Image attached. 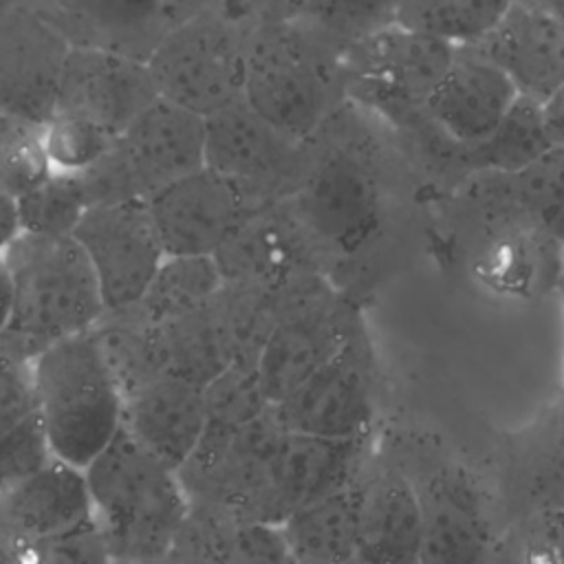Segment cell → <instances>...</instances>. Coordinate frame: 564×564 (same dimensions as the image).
I'll return each mask as SVG.
<instances>
[{
  "mask_svg": "<svg viewBox=\"0 0 564 564\" xmlns=\"http://www.w3.org/2000/svg\"><path fill=\"white\" fill-rule=\"evenodd\" d=\"M341 55L304 18L260 20L249 33L242 99L289 137L308 141L346 99Z\"/></svg>",
  "mask_w": 564,
  "mask_h": 564,
  "instance_id": "obj_1",
  "label": "cell"
},
{
  "mask_svg": "<svg viewBox=\"0 0 564 564\" xmlns=\"http://www.w3.org/2000/svg\"><path fill=\"white\" fill-rule=\"evenodd\" d=\"M93 524L115 564L172 551L189 511L174 469L150 456L123 430L84 469Z\"/></svg>",
  "mask_w": 564,
  "mask_h": 564,
  "instance_id": "obj_2",
  "label": "cell"
},
{
  "mask_svg": "<svg viewBox=\"0 0 564 564\" xmlns=\"http://www.w3.org/2000/svg\"><path fill=\"white\" fill-rule=\"evenodd\" d=\"M13 302L0 346L22 359L88 333L104 315L93 267L73 236L22 234L4 253Z\"/></svg>",
  "mask_w": 564,
  "mask_h": 564,
  "instance_id": "obj_3",
  "label": "cell"
},
{
  "mask_svg": "<svg viewBox=\"0 0 564 564\" xmlns=\"http://www.w3.org/2000/svg\"><path fill=\"white\" fill-rule=\"evenodd\" d=\"M258 22L249 0H209L148 55L156 95L203 119L240 101L249 33Z\"/></svg>",
  "mask_w": 564,
  "mask_h": 564,
  "instance_id": "obj_4",
  "label": "cell"
},
{
  "mask_svg": "<svg viewBox=\"0 0 564 564\" xmlns=\"http://www.w3.org/2000/svg\"><path fill=\"white\" fill-rule=\"evenodd\" d=\"M35 416L53 456L86 469L121 430V392L90 335L82 333L31 359Z\"/></svg>",
  "mask_w": 564,
  "mask_h": 564,
  "instance_id": "obj_5",
  "label": "cell"
},
{
  "mask_svg": "<svg viewBox=\"0 0 564 564\" xmlns=\"http://www.w3.org/2000/svg\"><path fill=\"white\" fill-rule=\"evenodd\" d=\"M205 165V119L154 99L82 178L90 205L148 200Z\"/></svg>",
  "mask_w": 564,
  "mask_h": 564,
  "instance_id": "obj_6",
  "label": "cell"
},
{
  "mask_svg": "<svg viewBox=\"0 0 564 564\" xmlns=\"http://www.w3.org/2000/svg\"><path fill=\"white\" fill-rule=\"evenodd\" d=\"M454 53L449 44L388 24L344 48L346 99L399 126L421 121L425 101Z\"/></svg>",
  "mask_w": 564,
  "mask_h": 564,
  "instance_id": "obj_7",
  "label": "cell"
},
{
  "mask_svg": "<svg viewBox=\"0 0 564 564\" xmlns=\"http://www.w3.org/2000/svg\"><path fill=\"white\" fill-rule=\"evenodd\" d=\"M355 311L326 278L282 293L278 319L256 359V377L273 405L330 361L357 333Z\"/></svg>",
  "mask_w": 564,
  "mask_h": 564,
  "instance_id": "obj_8",
  "label": "cell"
},
{
  "mask_svg": "<svg viewBox=\"0 0 564 564\" xmlns=\"http://www.w3.org/2000/svg\"><path fill=\"white\" fill-rule=\"evenodd\" d=\"M306 154V141L269 123L245 99L205 117V167L236 185L251 209L289 198Z\"/></svg>",
  "mask_w": 564,
  "mask_h": 564,
  "instance_id": "obj_9",
  "label": "cell"
},
{
  "mask_svg": "<svg viewBox=\"0 0 564 564\" xmlns=\"http://www.w3.org/2000/svg\"><path fill=\"white\" fill-rule=\"evenodd\" d=\"M306 167L289 196L295 212L328 251H355L370 238L379 214V189L368 161L355 148H317L306 141Z\"/></svg>",
  "mask_w": 564,
  "mask_h": 564,
  "instance_id": "obj_10",
  "label": "cell"
},
{
  "mask_svg": "<svg viewBox=\"0 0 564 564\" xmlns=\"http://www.w3.org/2000/svg\"><path fill=\"white\" fill-rule=\"evenodd\" d=\"M212 258L225 284L291 291L326 278V251L289 198L249 212Z\"/></svg>",
  "mask_w": 564,
  "mask_h": 564,
  "instance_id": "obj_11",
  "label": "cell"
},
{
  "mask_svg": "<svg viewBox=\"0 0 564 564\" xmlns=\"http://www.w3.org/2000/svg\"><path fill=\"white\" fill-rule=\"evenodd\" d=\"M70 48V37L35 0L0 9V110L42 128L53 117Z\"/></svg>",
  "mask_w": 564,
  "mask_h": 564,
  "instance_id": "obj_12",
  "label": "cell"
},
{
  "mask_svg": "<svg viewBox=\"0 0 564 564\" xmlns=\"http://www.w3.org/2000/svg\"><path fill=\"white\" fill-rule=\"evenodd\" d=\"M70 236L93 267L104 313L134 308L165 258L145 200L90 205Z\"/></svg>",
  "mask_w": 564,
  "mask_h": 564,
  "instance_id": "obj_13",
  "label": "cell"
},
{
  "mask_svg": "<svg viewBox=\"0 0 564 564\" xmlns=\"http://www.w3.org/2000/svg\"><path fill=\"white\" fill-rule=\"evenodd\" d=\"M366 438H324L284 430L271 452L249 520L280 524L300 507L361 478Z\"/></svg>",
  "mask_w": 564,
  "mask_h": 564,
  "instance_id": "obj_14",
  "label": "cell"
},
{
  "mask_svg": "<svg viewBox=\"0 0 564 564\" xmlns=\"http://www.w3.org/2000/svg\"><path fill=\"white\" fill-rule=\"evenodd\" d=\"M273 412L289 432L366 438L375 419V386L361 330L289 397L273 403Z\"/></svg>",
  "mask_w": 564,
  "mask_h": 564,
  "instance_id": "obj_15",
  "label": "cell"
},
{
  "mask_svg": "<svg viewBox=\"0 0 564 564\" xmlns=\"http://www.w3.org/2000/svg\"><path fill=\"white\" fill-rule=\"evenodd\" d=\"M154 99L159 95L143 59L73 44L53 115L75 117L119 137Z\"/></svg>",
  "mask_w": 564,
  "mask_h": 564,
  "instance_id": "obj_16",
  "label": "cell"
},
{
  "mask_svg": "<svg viewBox=\"0 0 564 564\" xmlns=\"http://www.w3.org/2000/svg\"><path fill=\"white\" fill-rule=\"evenodd\" d=\"M145 205L165 256H214L253 212L236 185L205 165L165 185Z\"/></svg>",
  "mask_w": 564,
  "mask_h": 564,
  "instance_id": "obj_17",
  "label": "cell"
},
{
  "mask_svg": "<svg viewBox=\"0 0 564 564\" xmlns=\"http://www.w3.org/2000/svg\"><path fill=\"white\" fill-rule=\"evenodd\" d=\"M73 44L148 59L154 46L209 0H35Z\"/></svg>",
  "mask_w": 564,
  "mask_h": 564,
  "instance_id": "obj_18",
  "label": "cell"
},
{
  "mask_svg": "<svg viewBox=\"0 0 564 564\" xmlns=\"http://www.w3.org/2000/svg\"><path fill=\"white\" fill-rule=\"evenodd\" d=\"M518 97L509 77L494 62L474 48H456L425 101L423 121L456 150L471 148L491 134Z\"/></svg>",
  "mask_w": 564,
  "mask_h": 564,
  "instance_id": "obj_19",
  "label": "cell"
},
{
  "mask_svg": "<svg viewBox=\"0 0 564 564\" xmlns=\"http://www.w3.org/2000/svg\"><path fill=\"white\" fill-rule=\"evenodd\" d=\"M474 48L494 62L520 97L542 104L564 84V15L511 2Z\"/></svg>",
  "mask_w": 564,
  "mask_h": 564,
  "instance_id": "obj_20",
  "label": "cell"
},
{
  "mask_svg": "<svg viewBox=\"0 0 564 564\" xmlns=\"http://www.w3.org/2000/svg\"><path fill=\"white\" fill-rule=\"evenodd\" d=\"M203 425L205 401L198 386L159 377L123 394L121 430L174 471L196 449Z\"/></svg>",
  "mask_w": 564,
  "mask_h": 564,
  "instance_id": "obj_21",
  "label": "cell"
},
{
  "mask_svg": "<svg viewBox=\"0 0 564 564\" xmlns=\"http://www.w3.org/2000/svg\"><path fill=\"white\" fill-rule=\"evenodd\" d=\"M90 522L84 469L57 458L0 496V544L53 538Z\"/></svg>",
  "mask_w": 564,
  "mask_h": 564,
  "instance_id": "obj_22",
  "label": "cell"
},
{
  "mask_svg": "<svg viewBox=\"0 0 564 564\" xmlns=\"http://www.w3.org/2000/svg\"><path fill=\"white\" fill-rule=\"evenodd\" d=\"M170 555L178 564H289L280 524L189 502Z\"/></svg>",
  "mask_w": 564,
  "mask_h": 564,
  "instance_id": "obj_23",
  "label": "cell"
},
{
  "mask_svg": "<svg viewBox=\"0 0 564 564\" xmlns=\"http://www.w3.org/2000/svg\"><path fill=\"white\" fill-rule=\"evenodd\" d=\"M359 538L355 560L361 564H419L421 496L399 471L388 469L359 480Z\"/></svg>",
  "mask_w": 564,
  "mask_h": 564,
  "instance_id": "obj_24",
  "label": "cell"
},
{
  "mask_svg": "<svg viewBox=\"0 0 564 564\" xmlns=\"http://www.w3.org/2000/svg\"><path fill=\"white\" fill-rule=\"evenodd\" d=\"M421 496L419 564H485L487 531L465 482L438 476Z\"/></svg>",
  "mask_w": 564,
  "mask_h": 564,
  "instance_id": "obj_25",
  "label": "cell"
},
{
  "mask_svg": "<svg viewBox=\"0 0 564 564\" xmlns=\"http://www.w3.org/2000/svg\"><path fill=\"white\" fill-rule=\"evenodd\" d=\"M359 480L300 507L280 522L293 564H350L355 560L361 505Z\"/></svg>",
  "mask_w": 564,
  "mask_h": 564,
  "instance_id": "obj_26",
  "label": "cell"
},
{
  "mask_svg": "<svg viewBox=\"0 0 564 564\" xmlns=\"http://www.w3.org/2000/svg\"><path fill=\"white\" fill-rule=\"evenodd\" d=\"M154 328L163 377L205 388L234 364L214 300L198 311L154 324Z\"/></svg>",
  "mask_w": 564,
  "mask_h": 564,
  "instance_id": "obj_27",
  "label": "cell"
},
{
  "mask_svg": "<svg viewBox=\"0 0 564 564\" xmlns=\"http://www.w3.org/2000/svg\"><path fill=\"white\" fill-rule=\"evenodd\" d=\"M203 434L196 449L178 471L207 467L245 425H249L271 405L260 390L256 366L247 364H231L229 368H225L214 381L203 388Z\"/></svg>",
  "mask_w": 564,
  "mask_h": 564,
  "instance_id": "obj_28",
  "label": "cell"
},
{
  "mask_svg": "<svg viewBox=\"0 0 564 564\" xmlns=\"http://www.w3.org/2000/svg\"><path fill=\"white\" fill-rule=\"evenodd\" d=\"M551 148L540 104L518 97L502 121L471 148L458 150V159L476 174H513Z\"/></svg>",
  "mask_w": 564,
  "mask_h": 564,
  "instance_id": "obj_29",
  "label": "cell"
},
{
  "mask_svg": "<svg viewBox=\"0 0 564 564\" xmlns=\"http://www.w3.org/2000/svg\"><path fill=\"white\" fill-rule=\"evenodd\" d=\"M223 284L212 256H165L134 311L150 324L170 322L207 306Z\"/></svg>",
  "mask_w": 564,
  "mask_h": 564,
  "instance_id": "obj_30",
  "label": "cell"
},
{
  "mask_svg": "<svg viewBox=\"0 0 564 564\" xmlns=\"http://www.w3.org/2000/svg\"><path fill=\"white\" fill-rule=\"evenodd\" d=\"M511 0H399L394 24L465 48L485 37Z\"/></svg>",
  "mask_w": 564,
  "mask_h": 564,
  "instance_id": "obj_31",
  "label": "cell"
},
{
  "mask_svg": "<svg viewBox=\"0 0 564 564\" xmlns=\"http://www.w3.org/2000/svg\"><path fill=\"white\" fill-rule=\"evenodd\" d=\"M489 178L496 196L520 214L546 223L564 209V148L551 145L527 167L513 174H482Z\"/></svg>",
  "mask_w": 564,
  "mask_h": 564,
  "instance_id": "obj_32",
  "label": "cell"
},
{
  "mask_svg": "<svg viewBox=\"0 0 564 564\" xmlns=\"http://www.w3.org/2000/svg\"><path fill=\"white\" fill-rule=\"evenodd\" d=\"M24 234L70 236L90 207L77 174L51 172L44 181L18 196Z\"/></svg>",
  "mask_w": 564,
  "mask_h": 564,
  "instance_id": "obj_33",
  "label": "cell"
},
{
  "mask_svg": "<svg viewBox=\"0 0 564 564\" xmlns=\"http://www.w3.org/2000/svg\"><path fill=\"white\" fill-rule=\"evenodd\" d=\"M37 139L51 172L84 174L106 156L117 137L88 121L53 115L37 130Z\"/></svg>",
  "mask_w": 564,
  "mask_h": 564,
  "instance_id": "obj_34",
  "label": "cell"
},
{
  "mask_svg": "<svg viewBox=\"0 0 564 564\" xmlns=\"http://www.w3.org/2000/svg\"><path fill=\"white\" fill-rule=\"evenodd\" d=\"M399 0H315L304 15L341 48L394 24Z\"/></svg>",
  "mask_w": 564,
  "mask_h": 564,
  "instance_id": "obj_35",
  "label": "cell"
},
{
  "mask_svg": "<svg viewBox=\"0 0 564 564\" xmlns=\"http://www.w3.org/2000/svg\"><path fill=\"white\" fill-rule=\"evenodd\" d=\"M0 564H115L95 524L42 540L2 542Z\"/></svg>",
  "mask_w": 564,
  "mask_h": 564,
  "instance_id": "obj_36",
  "label": "cell"
},
{
  "mask_svg": "<svg viewBox=\"0 0 564 564\" xmlns=\"http://www.w3.org/2000/svg\"><path fill=\"white\" fill-rule=\"evenodd\" d=\"M35 412L0 438V496L31 478L53 460Z\"/></svg>",
  "mask_w": 564,
  "mask_h": 564,
  "instance_id": "obj_37",
  "label": "cell"
},
{
  "mask_svg": "<svg viewBox=\"0 0 564 564\" xmlns=\"http://www.w3.org/2000/svg\"><path fill=\"white\" fill-rule=\"evenodd\" d=\"M35 412L31 361L0 346V438Z\"/></svg>",
  "mask_w": 564,
  "mask_h": 564,
  "instance_id": "obj_38",
  "label": "cell"
},
{
  "mask_svg": "<svg viewBox=\"0 0 564 564\" xmlns=\"http://www.w3.org/2000/svg\"><path fill=\"white\" fill-rule=\"evenodd\" d=\"M40 128L24 126L0 110V178L13 163V159L37 137Z\"/></svg>",
  "mask_w": 564,
  "mask_h": 564,
  "instance_id": "obj_39",
  "label": "cell"
},
{
  "mask_svg": "<svg viewBox=\"0 0 564 564\" xmlns=\"http://www.w3.org/2000/svg\"><path fill=\"white\" fill-rule=\"evenodd\" d=\"M22 234H24V227H22L18 196L0 187V256H4Z\"/></svg>",
  "mask_w": 564,
  "mask_h": 564,
  "instance_id": "obj_40",
  "label": "cell"
},
{
  "mask_svg": "<svg viewBox=\"0 0 564 564\" xmlns=\"http://www.w3.org/2000/svg\"><path fill=\"white\" fill-rule=\"evenodd\" d=\"M540 110L551 145L564 148V84L540 104Z\"/></svg>",
  "mask_w": 564,
  "mask_h": 564,
  "instance_id": "obj_41",
  "label": "cell"
},
{
  "mask_svg": "<svg viewBox=\"0 0 564 564\" xmlns=\"http://www.w3.org/2000/svg\"><path fill=\"white\" fill-rule=\"evenodd\" d=\"M260 20H293L306 13L315 0H249Z\"/></svg>",
  "mask_w": 564,
  "mask_h": 564,
  "instance_id": "obj_42",
  "label": "cell"
},
{
  "mask_svg": "<svg viewBox=\"0 0 564 564\" xmlns=\"http://www.w3.org/2000/svg\"><path fill=\"white\" fill-rule=\"evenodd\" d=\"M544 542L555 564H564V509H555L544 518Z\"/></svg>",
  "mask_w": 564,
  "mask_h": 564,
  "instance_id": "obj_43",
  "label": "cell"
},
{
  "mask_svg": "<svg viewBox=\"0 0 564 564\" xmlns=\"http://www.w3.org/2000/svg\"><path fill=\"white\" fill-rule=\"evenodd\" d=\"M11 302H13V282H11L7 260H4V256H0V335L9 322Z\"/></svg>",
  "mask_w": 564,
  "mask_h": 564,
  "instance_id": "obj_44",
  "label": "cell"
},
{
  "mask_svg": "<svg viewBox=\"0 0 564 564\" xmlns=\"http://www.w3.org/2000/svg\"><path fill=\"white\" fill-rule=\"evenodd\" d=\"M516 4H527V7H535V9H544V11H553L564 15V0H511Z\"/></svg>",
  "mask_w": 564,
  "mask_h": 564,
  "instance_id": "obj_45",
  "label": "cell"
},
{
  "mask_svg": "<svg viewBox=\"0 0 564 564\" xmlns=\"http://www.w3.org/2000/svg\"><path fill=\"white\" fill-rule=\"evenodd\" d=\"M553 234H557L564 240V209H560L557 214H553L546 223H544Z\"/></svg>",
  "mask_w": 564,
  "mask_h": 564,
  "instance_id": "obj_46",
  "label": "cell"
},
{
  "mask_svg": "<svg viewBox=\"0 0 564 564\" xmlns=\"http://www.w3.org/2000/svg\"><path fill=\"white\" fill-rule=\"evenodd\" d=\"M126 564H178L170 553L161 557H150V560H137V562H126Z\"/></svg>",
  "mask_w": 564,
  "mask_h": 564,
  "instance_id": "obj_47",
  "label": "cell"
},
{
  "mask_svg": "<svg viewBox=\"0 0 564 564\" xmlns=\"http://www.w3.org/2000/svg\"><path fill=\"white\" fill-rule=\"evenodd\" d=\"M9 2H13V0H0V9H4Z\"/></svg>",
  "mask_w": 564,
  "mask_h": 564,
  "instance_id": "obj_48",
  "label": "cell"
},
{
  "mask_svg": "<svg viewBox=\"0 0 564 564\" xmlns=\"http://www.w3.org/2000/svg\"><path fill=\"white\" fill-rule=\"evenodd\" d=\"M350 564H361V562H357V560H352V562H350Z\"/></svg>",
  "mask_w": 564,
  "mask_h": 564,
  "instance_id": "obj_49",
  "label": "cell"
},
{
  "mask_svg": "<svg viewBox=\"0 0 564 564\" xmlns=\"http://www.w3.org/2000/svg\"><path fill=\"white\" fill-rule=\"evenodd\" d=\"M289 564H293V562H289Z\"/></svg>",
  "mask_w": 564,
  "mask_h": 564,
  "instance_id": "obj_50",
  "label": "cell"
}]
</instances>
